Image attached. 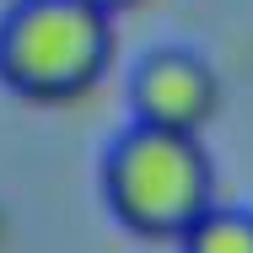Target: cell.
I'll return each mask as SVG.
<instances>
[{
	"label": "cell",
	"instance_id": "6da1fadb",
	"mask_svg": "<svg viewBox=\"0 0 253 253\" xmlns=\"http://www.w3.org/2000/svg\"><path fill=\"white\" fill-rule=\"evenodd\" d=\"M102 200L140 237H178L215 210V162L200 135L124 124L102 151Z\"/></svg>",
	"mask_w": 253,
	"mask_h": 253
},
{
	"label": "cell",
	"instance_id": "7a4b0ae2",
	"mask_svg": "<svg viewBox=\"0 0 253 253\" xmlns=\"http://www.w3.org/2000/svg\"><path fill=\"white\" fill-rule=\"evenodd\" d=\"M113 59V16L92 0H11L0 11V81L33 102H70Z\"/></svg>",
	"mask_w": 253,
	"mask_h": 253
},
{
	"label": "cell",
	"instance_id": "3957f363",
	"mask_svg": "<svg viewBox=\"0 0 253 253\" xmlns=\"http://www.w3.org/2000/svg\"><path fill=\"white\" fill-rule=\"evenodd\" d=\"M215 108H221V76L194 49L167 43V49L140 54V65L129 70V113H135V124L200 135L215 119Z\"/></svg>",
	"mask_w": 253,
	"mask_h": 253
},
{
	"label": "cell",
	"instance_id": "277c9868",
	"mask_svg": "<svg viewBox=\"0 0 253 253\" xmlns=\"http://www.w3.org/2000/svg\"><path fill=\"white\" fill-rule=\"evenodd\" d=\"M183 253H253V210L215 205L183 232Z\"/></svg>",
	"mask_w": 253,
	"mask_h": 253
},
{
	"label": "cell",
	"instance_id": "5b68a950",
	"mask_svg": "<svg viewBox=\"0 0 253 253\" xmlns=\"http://www.w3.org/2000/svg\"><path fill=\"white\" fill-rule=\"evenodd\" d=\"M92 5H102V11L113 16V11H124V5H135V0H92Z\"/></svg>",
	"mask_w": 253,
	"mask_h": 253
}]
</instances>
